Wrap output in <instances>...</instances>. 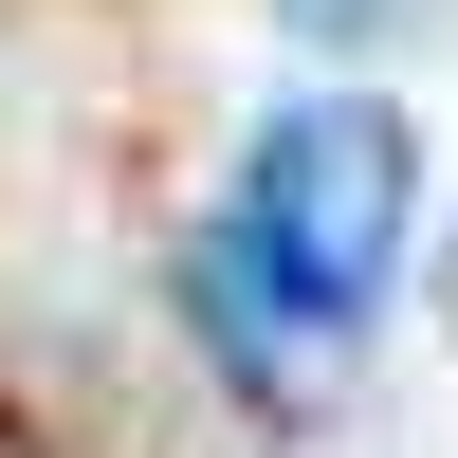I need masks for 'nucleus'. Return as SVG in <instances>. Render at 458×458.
<instances>
[{
    "instance_id": "obj_1",
    "label": "nucleus",
    "mask_w": 458,
    "mask_h": 458,
    "mask_svg": "<svg viewBox=\"0 0 458 458\" xmlns=\"http://www.w3.org/2000/svg\"><path fill=\"white\" fill-rule=\"evenodd\" d=\"M403 202H422L403 110H367V92H293L276 129H257V165H239V220L202 239V293H220L239 330L330 349V330L386 312V276H403Z\"/></svg>"
},
{
    "instance_id": "obj_2",
    "label": "nucleus",
    "mask_w": 458,
    "mask_h": 458,
    "mask_svg": "<svg viewBox=\"0 0 458 458\" xmlns=\"http://www.w3.org/2000/svg\"><path fill=\"white\" fill-rule=\"evenodd\" d=\"M293 19H312V37H349V19H367V0H293Z\"/></svg>"
}]
</instances>
